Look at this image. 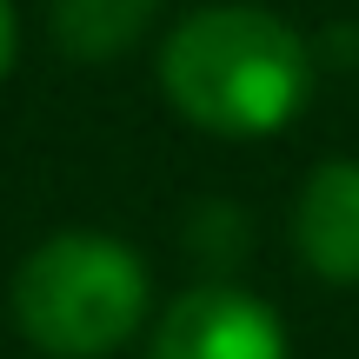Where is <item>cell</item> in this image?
<instances>
[{
    "mask_svg": "<svg viewBox=\"0 0 359 359\" xmlns=\"http://www.w3.org/2000/svg\"><path fill=\"white\" fill-rule=\"evenodd\" d=\"M160 93L213 140H266L313 100V47L273 7H200L160 47Z\"/></svg>",
    "mask_w": 359,
    "mask_h": 359,
    "instance_id": "obj_1",
    "label": "cell"
},
{
    "mask_svg": "<svg viewBox=\"0 0 359 359\" xmlns=\"http://www.w3.org/2000/svg\"><path fill=\"white\" fill-rule=\"evenodd\" d=\"M154 280L127 240L93 226L47 233L13 266V326L47 359H107L147 326Z\"/></svg>",
    "mask_w": 359,
    "mask_h": 359,
    "instance_id": "obj_2",
    "label": "cell"
},
{
    "mask_svg": "<svg viewBox=\"0 0 359 359\" xmlns=\"http://www.w3.org/2000/svg\"><path fill=\"white\" fill-rule=\"evenodd\" d=\"M140 359H286V326L240 286H193L154 320Z\"/></svg>",
    "mask_w": 359,
    "mask_h": 359,
    "instance_id": "obj_3",
    "label": "cell"
},
{
    "mask_svg": "<svg viewBox=\"0 0 359 359\" xmlns=\"http://www.w3.org/2000/svg\"><path fill=\"white\" fill-rule=\"evenodd\" d=\"M293 253L313 280L359 286V160H320L299 180Z\"/></svg>",
    "mask_w": 359,
    "mask_h": 359,
    "instance_id": "obj_4",
    "label": "cell"
},
{
    "mask_svg": "<svg viewBox=\"0 0 359 359\" xmlns=\"http://www.w3.org/2000/svg\"><path fill=\"white\" fill-rule=\"evenodd\" d=\"M160 7L167 0H53L47 27H53V47L74 60H120L147 40Z\"/></svg>",
    "mask_w": 359,
    "mask_h": 359,
    "instance_id": "obj_5",
    "label": "cell"
},
{
    "mask_svg": "<svg viewBox=\"0 0 359 359\" xmlns=\"http://www.w3.org/2000/svg\"><path fill=\"white\" fill-rule=\"evenodd\" d=\"M13 53H20V20H13V0H0V80L13 74Z\"/></svg>",
    "mask_w": 359,
    "mask_h": 359,
    "instance_id": "obj_6",
    "label": "cell"
}]
</instances>
